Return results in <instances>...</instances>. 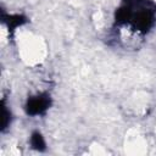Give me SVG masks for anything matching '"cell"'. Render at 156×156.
Here are the masks:
<instances>
[{
	"mask_svg": "<svg viewBox=\"0 0 156 156\" xmlns=\"http://www.w3.org/2000/svg\"><path fill=\"white\" fill-rule=\"evenodd\" d=\"M52 104V99L49 93H38L35 95L29 96L24 104V111L28 116L37 117L43 116L50 108Z\"/></svg>",
	"mask_w": 156,
	"mask_h": 156,
	"instance_id": "cell-1",
	"label": "cell"
},
{
	"mask_svg": "<svg viewBox=\"0 0 156 156\" xmlns=\"http://www.w3.org/2000/svg\"><path fill=\"white\" fill-rule=\"evenodd\" d=\"M1 21L9 28V30L13 32L16 28L23 26L27 22V17L20 13H7L4 10L1 11Z\"/></svg>",
	"mask_w": 156,
	"mask_h": 156,
	"instance_id": "cell-2",
	"label": "cell"
},
{
	"mask_svg": "<svg viewBox=\"0 0 156 156\" xmlns=\"http://www.w3.org/2000/svg\"><path fill=\"white\" fill-rule=\"evenodd\" d=\"M29 144L32 146V149L37 150V151H45L46 150V141L43 136V134L39 130H34L32 132L30 136H29Z\"/></svg>",
	"mask_w": 156,
	"mask_h": 156,
	"instance_id": "cell-3",
	"label": "cell"
},
{
	"mask_svg": "<svg viewBox=\"0 0 156 156\" xmlns=\"http://www.w3.org/2000/svg\"><path fill=\"white\" fill-rule=\"evenodd\" d=\"M11 124V111L6 105L5 100L1 102V132H5Z\"/></svg>",
	"mask_w": 156,
	"mask_h": 156,
	"instance_id": "cell-4",
	"label": "cell"
}]
</instances>
